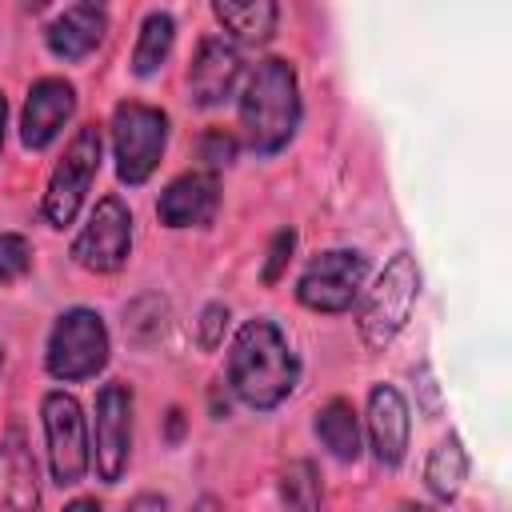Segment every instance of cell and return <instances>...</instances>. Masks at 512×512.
I'll return each mask as SVG.
<instances>
[{"label":"cell","mask_w":512,"mask_h":512,"mask_svg":"<svg viewBox=\"0 0 512 512\" xmlns=\"http://www.w3.org/2000/svg\"><path fill=\"white\" fill-rule=\"evenodd\" d=\"M364 256L360 252H348V248H332L324 256H316L300 284H296V296L304 308H316V312H344L352 308V300L360 296V284H364Z\"/></svg>","instance_id":"cell-7"},{"label":"cell","mask_w":512,"mask_h":512,"mask_svg":"<svg viewBox=\"0 0 512 512\" xmlns=\"http://www.w3.org/2000/svg\"><path fill=\"white\" fill-rule=\"evenodd\" d=\"M4 116H8V104H4V96H0V144H4Z\"/></svg>","instance_id":"cell-28"},{"label":"cell","mask_w":512,"mask_h":512,"mask_svg":"<svg viewBox=\"0 0 512 512\" xmlns=\"http://www.w3.org/2000/svg\"><path fill=\"white\" fill-rule=\"evenodd\" d=\"M368 436L380 464H400L408 448V404L396 388L376 384L368 392Z\"/></svg>","instance_id":"cell-14"},{"label":"cell","mask_w":512,"mask_h":512,"mask_svg":"<svg viewBox=\"0 0 512 512\" xmlns=\"http://www.w3.org/2000/svg\"><path fill=\"white\" fill-rule=\"evenodd\" d=\"M212 12L244 44H260L276 28V4L272 0H216Z\"/></svg>","instance_id":"cell-17"},{"label":"cell","mask_w":512,"mask_h":512,"mask_svg":"<svg viewBox=\"0 0 512 512\" xmlns=\"http://www.w3.org/2000/svg\"><path fill=\"white\" fill-rule=\"evenodd\" d=\"M104 28H108V16L100 4H72L48 24V48L64 60H80L104 40Z\"/></svg>","instance_id":"cell-15"},{"label":"cell","mask_w":512,"mask_h":512,"mask_svg":"<svg viewBox=\"0 0 512 512\" xmlns=\"http://www.w3.org/2000/svg\"><path fill=\"white\" fill-rule=\"evenodd\" d=\"M240 120L256 152H280L292 140L300 124V88L292 64L284 60L256 64L240 96Z\"/></svg>","instance_id":"cell-2"},{"label":"cell","mask_w":512,"mask_h":512,"mask_svg":"<svg viewBox=\"0 0 512 512\" xmlns=\"http://www.w3.org/2000/svg\"><path fill=\"white\" fill-rule=\"evenodd\" d=\"M224 324H228V308L224 304H208L204 316H200V344L204 348H216L220 336H224Z\"/></svg>","instance_id":"cell-24"},{"label":"cell","mask_w":512,"mask_h":512,"mask_svg":"<svg viewBox=\"0 0 512 512\" xmlns=\"http://www.w3.org/2000/svg\"><path fill=\"white\" fill-rule=\"evenodd\" d=\"M280 500L288 512H320V476L312 460H296L280 476Z\"/></svg>","instance_id":"cell-21"},{"label":"cell","mask_w":512,"mask_h":512,"mask_svg":"<svg viewBox=\"0 0 512 512\" xmlns=\"http://www.w3.org/2000/svg\"><path fill=\"white\" fill-rule=\"evenodd\" d=\"M132 452V392L124 384H104L96 392V472L116 484Z\"/></svg>","instance_id":"cell-10"},{"label":"cell","mask_w":512,"mask_h":512,"mask_svg":"<svg viewBox=\"0 0 512 512\" xmlns=\"http://www.w3.org/2000/svg\"><path fill=\"white\" fill-rule=\"evenodd\" d=\"M28 260H32L28 240L16 236V232H0V280L24 276V272H28Z\"/></svg>","instance_id":"cell-22"},{"label":"cell","mask_w":512,"mask_h":512,"mask_svg":"<svg viewBox=\"0 0 512 512\" xmlns=\"http://www.w3.org/2000/svg\"><path fill=\"white\" fill-rule=\"evenodd\" d=\"M400 512H432V508H424V504H404Z\"/></svg>","instance_id":"cell-29"},{"label":"cell","mask_w":512,"mask_h":512,"mask_svg":"<svg viewBox=\"0 0 512 512\" xmlns=\"http://www.w3.org/2000/svg\"><path fill=\"white\" fill-rule=\"evenodd\" d=\"M64 512H100V504L96 500H72Z\"/></svg>","instance_id":"cell-27"},{"label":"cell","mask_w":512,"mask_h":512,"mask_svg":"<svg viewBox=\"0 0 512 512\" xmlns=\"http://www.w3.org/2000/svg\"><path fill=\"white\" fill-rule=\"evenodd\" d=\"M108 360V328L92 308H72L52 324L48 372L56 380H88Z\"/></svg>","instance_id":"cell-4"},{"label":"cell","mask_w":512,"mask_h":512,"mask_svg":"<svg viewBox=\"0 0 512 512\" xmlns=\"http://www.w3.org/2000/svg\"><path fill=\"white\" fill-rule=\"evenodd\" d=\"M112 144H116V172L124 184H144L156 164L160 152L168 144V116L160 108L148 104H120L112 116Z\"/></svg>","instance_id":"cell-3"},{"label":"cell","mask_w":512,"mask_h":512,"mask_svg":"<svg viewBox=\"0 0 512 512\" xmlns=\"http://www.w3.org/2000/svg\"><path fill=\"white\" fill-rule=\"evenodd\" d=\"M220 204V188L212 172H188L180 180H172L160 200H156V216L168 228H192V224H208L216 216Z\"/></svg>","instance_id":"cell-12"},{"label":"cell","mask_w":512,"mask_h":512,"mask_svg":"<svg viewBox=\"0 0 512 512\" xmlns=\"http://www.w3.org/2000/svg\"><path fill=\"white\" fill-rule=\"evenodd\" d=\"M0 512H36V464L16 440L0 448Z\"/></svg>","instance_id":"cell-16"},{"label":"cell","mask_w":512,"mask_h":512,"mask_svg":"<svg viewBox=\"0 0 512 512\" xmlns=\"http://www.w3.org/2000/svg\"><path fill=\"white\" fill-rule=\"evenodd\" d=\"M128 248H132V216L116 196H104L92 208L84 232L76 236L72 256L88 272H116L128 260Z\"/></svg>","instance_id":"cell-9"},{"label":"cell","mask_w":512,"mask_h":512,"mask_svg":"<svg viewBox=\"0 0 512 512\" xmlns=\"http://www.w3.org/2000/svg\"><path fill=\"white\" fill-rule=\"evenodd\" d=\"M236 76H240V52H236V44H228L224 36L200 40L196 60H192V72H188L192 100L196 104H220V100H228Z\"/></svg>","instance_id":"cell-13"},{"label":"cell","mask_w":512,"mask_h":512,"mask_svg":"<svg viewBox=\"0 0 512 512\" xmlns=\"http://www.w3.org/2000/svg\"><path fill=\"white\" fill-rule=\"evenodd\" d=\"M316 436L336 460H356L360 456V424L348 400H328L316 416Z\"/></svg>","instance_id":"cell-18"},{"label":"cell","mask_w":512,"mask_h":512,"mask_svg":"<svg viewBox=\"0 0 512 512\" xmlns=\"http://www.w3.org/2000/svg\"><path fill=\"white\" fill-rule=\"evenodd\" d=\"M44 436H48V464H52V480L76 484L92 456H88V436H84V412L68 392H48L44 396Z\"/></svg>","instance_id":"cell-8"},{"label":"cell","mask_w":512,"mask_h":512,"mask_svg":"<svg viewBox=\"0 0 512 512\" xmlns=\"http://www.w3.org/2000/svg\"><path fill=\"white\" fill-rule=\"evenodd\" d=\"M416 292H420L416 260L408 252L392 256V264L380 272L376 288L368 292V300L360 308V332H364L368 348H384L404 328V320H408V312L416 304Z\"/></svg>","instance_id":"cell-5"},{"label":"cell","mask_w":512,"mask_h":512,"mask_svg":"<svg viewBox=\"0 0 512 512\" xmlns=\"http://www.w3.org/2000/svg\"><path fill=\"white\" fill-rule=\"evenodd\" d=\"M424 476H428L432 496H440V500H452V496L460 492V484H464V476H468V456H464V448H460L456 436H448V440H440V444L432 448Z\"/></svg>","instance_id":"cell-19"},{"label":"cell","mask_w":512,"mask_h":512,"mask_svg":"<svg viewBox=\"0 0 512 512\" xmlns=\"http://www.w3.org/2000/svg\"><path fill=\"white\" fill-rule=\"evenodd\" d=\"M124 512H164V496H152V492H144V496H136Z\"/></svg>","instance_id":"cell-26"},{"label":"cell","mask_w":512,"mask_h":512,"mask_svg":"<svg viewBox=\"0 0 512 512\" xmlns=\"http://www.w3.org/2000/svg\"><path fill=\"white\" fill-rule=\"evenodd\" d=\"M172 36H176V24L168 12H152L140 28V40H136V52H132V72L136 76H152L168 52H172Z\"/></svg>","instance_id":"cell-20"},{"label":"cell","mask_w":512,"mask_h":512,"mask_svg":"<svg viewBox=\"0 0 512 512\" xmlns=\"http://www.w3.org/2000/svg\"><path fill=\"white\" fill-rule=\"evenodd\" d=\"M200 152H204V160H208V164H228V160L236 156V140H232L228 132H220V128H212V132L204 136V144H200Z\"/></svg>","instance_id":"cell-25"},{"label":"cell","mask_w":512,"mask_h":512,"mask_svg":"<svg viewBox=\"0 0 512 512\" xmlns=\"http://www.w3.org/2000/svg\"><path fill=\"white\" fill-rule=\"evenodd\" d=\"M296 376L300 364L272 320H248L236 332L228 356V380L248 408H276L296 388Z\"/></svg>","instance_id":"cell-1"},{"label":"cell","mask_w":512,"mask_h":512,"mask_svg":"<svg viewBox=\"0 0 512 512\" xmlns=\"http://www.w3.org/2000/svg\"><path fill=\"white\" fill-rule=\"evenodd\" d=\"M76 108V92L68 80L60 76H44L32 84L28 104H24V120H20V136L28 148H44L56 140V132L64 128V120Z\"/></svg>","instance_id":"cell-11"},{"label":"cell","mask_w":512,"mask_h":512,"mask_svg":"<svg viewBox=\"0 0 512 512\" xmlns=\"http://www.w3.org/2000/svg\"><path fill=\"white\" fill-rule=\"evenodd\" d=\"M292 248H296V232L292 228H280L276 236H272V244H268V260H264V284H276L280 280V272H284V264H288V256H292Z\"/></svg>","instance_id":"cell-23"},{"label":"cell","mask_w":512,"mask_h":512,"mask_svg":"<svg viewBox=\"0 0 512 512\" xmlns=\"http://www.w3.org/2000/svg\"><path fill=\"white\" fill-rule=\"evenodd\" d=\"M96 168H100V132H96V124H88L72 136L64 160L56 164V172L48 180V192H44V220L48 224H56V228L72 224V216L84 204V192L96 180Z\"/></svg>","instance_id":"cell-6"},{"label":"cell","mask_w":512,"mask_h":512,"mask_svg":"<svg viewBox=\"0 0 512 512\" xmlns=\"http://www.w3.org/2000/svg\"><path fill=\"white\" fill-rule=\"evenodd\" d=\"M0 364H4V352H0Z\"/></svg>","instance_id":"cell-30"}]
</instances>
